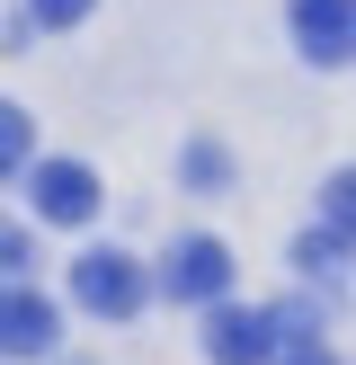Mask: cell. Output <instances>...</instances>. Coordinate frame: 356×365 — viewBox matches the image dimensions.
<instances>
[{
    "label": "cell",
    "mask_w": 356,
    "mask_h": 365,
    "mask_svg": "<svg viewBox=\"0 0 356 365\" xmlns=\"http://www.w3.org/2000/svg\"><path fill=\"white\" fill-rule=\"evenodd\" d=\"M205 356L214 365H267V356H276L267 312H258V303H205Z\"/></svg>",
    "instance_id": "2"
},
{
    "label": "cell",
    "mask_w": 356,
    "mask_h": 365,
    "mask_svg": "<svg viewBox=\"0 0 356 365\" xmlns=\"http://www.w3.org/2000/svg\"><path fill=\"white\" fill-rule=\"evenodd\" d=\"M285 365H338V356H330V339H320V348H285Z\"/></svg>",
    "instance_id": "11"
},
{
    "label": "cell",
    "mask_w": 356,
    "mask_h": 365,
    "mask_svg": "<svg viewBox=\"0 0 356 365\" xmlns=\"http://www.w3.org/2000/svg\"><path fill=\"white\" fill-rule=\"evenodd\" d=\"M27 18H36V27H80L89 0H27Z\"/></svg>",
    "instance_id": "10"
},
{
    "label": "cell",
    "mask_w": 356,
    "mask_h": 365,
    "mask_svg": "<svg viewBox=\"0 0 356 365\" xmlns=\"http://www.w3.org/2000/svg\"><path fill=\"white\" fill-rule=\"evenodd\" d=\"M294 267H303V277H312V285H330L338 267H347V241H338L330 223H320V232H303V241H294Z\"/></svg>",
    "instance_id": "7"
},
{
    "label": "cell",
    "mask_w": 356,
    "mask_h": 365,
    "mask_svg": "<svg viewBox=\"0 0 356 365\" xmlns=\"http://www.w3.org/2000/svg\"><path fill=\"white\" fill-rule=\"evenodd\" d=\"M160 285H169L178 303H223V294H231V250L214 241V232H196V241H178V250H169Z\"/></svg>",
    "instance_id": "4"
},
{
    "label": "cell",
    "mask_w": 356,
    "mask_h": 365,
    "mask_svg": "<svg viewBox=\"0 0 356 365\" xmlns=\"http://www.w3.org/2000/svg\"><path fill=\"white\" fill-rule=\"evenodd\" d=\"M27 196H36L45 223H89V214H98V170H89V160H36Z\"/></svg>",
    "instance_id": "3"
},
{
    "label": "cell",
    "mask_w": 356,
    "mask_h": 365,
    "mask_svg": "<svg viewBox=\"0 0 356 365\" xmlns=\"http://www.w3.org/2000/svg\"><path fill=\"white\" fill-rule=\"evenodd\" d=\"M294 45L312 63H347L356 53V0H294Z\"/></svg>",
    "instance_id": "6"
},
{
    "label": "cell",
    "mask_w": 356,
    "mask_h": 365,
    "mask_svg": "<svg viewBox=\"0 0 356 365\" xmlns=\"http://www.w3.org/2000/svg\"><path fill=\"white\" fill-rule=\"evenodd\" d=\"M27 152H36L27 107H9V98H0V178H9V170H27Z\"/></svg>",
    "instance_id": "9"
},
{
    "label": "cell",
    "mask_w": 356,
    "mask_h": 365,
    "mask_svg": "<svg viewBox=\"0 0 356 365\" xmlns=\"http://www.w3.org/2000/svg\"><path fill=\"white\" fill-rule=\"evenodd\" d=\"M320 223H330V232H338V241H347V250H356V170H338V178H330V187H320Z\"/></svg>",
    "instance_id": "8"
},
{
    "label": "cell",
    "mask_w": 356,
    "mask_h": 365,
    "mask_svg": "<svg viewBox=\"0 0 356 365\" xmlns=\"http://www.w3.org/2000/svg\"><path fill=\"white\" fill-rule=\"evenodd\" d=\"M53 339H63V312L36 285H9L0 294V356H53Z\"/></svg>",
    "instance_id": "5"
},
{
    "label": "cell",
    "mask_w": 356,
    "mask_h": 365,
    "mask_svg": "<svg viewBox=\"0 0 356 365\" xmlns=\"http://www.w3.org/2000/svg\"><path fill=\"white\" fill-rule=\"evenodd\" d=\"M142 267L125 259V250H80L71 259V303L80 312H98V321H125V312H142Z\"/></svg>",
    "instance_id": "1"
}]
</instances>
